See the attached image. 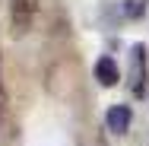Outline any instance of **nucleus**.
I'll list each match as a JSON object with an SVG mask.
<instances>
[{
    "label": "nucleus",
    "mask_w": 149,
    "mask_h": 146,
    "mask_svg": "<svg viewBox=\"0 0 149 146\" xmlns=\"http://www.w3.org/2000/svg\"><path fill=\"white\" fill-rule=\"evenodd\" d=\"M130 121H133V111H130V105H111V108L105 111V127H108L114 137L127 133Z\"/></svg>",
    "instance_id": "nucleus-2"
},
{
    "label": "nucleus",
    "mask_w": 149,
    "mask_h": 146,
    "mask_svg": "<svg viewBox=\"0 0 149 146\" xmlns=\"http://www.w3.org/2000/svg\"><path fill=\"white\" fill-rule=\"evenodd\" d=\"M32 19H35V3L32 0H13V32L26 35L32 29Z\"/></svg>",
    "instance_id": "nucleus-3"
},
{
    "label": "nucleus",
    "mask_w": 149,
    "mask_h": 146,
    "mask_svg": "<svg viewBox=\"0 0 149 146\" xmlns=\"http://www.w3.org/2000/svg\"><path fill=\"white\" fill-rule=\"evenodd\" d=\"M127 86L133 92V98H146L149 92V70H146V45H133L130 48V70H127Z\"/></svg>",
    "instance_id": "nucleus-1"
},
{
    "label": "nucleus",
    "mask_w": 149,
    "mask_h": 146,
    "mask_svg": "<svg viewBox=\"0 0 149 146\" xmlns=\"http://www.w3.org/2000/svg\"><path fill=\"white\" fill-rule=\"evenodd\" d=\"M149 10V0H124V16L127 19H143Z\"/></svg>",
    "instance_id": "nucleus-5"
},
{
    "label": "nucleus",
    "mask_w": 149,
    "mask_h": 146,
    "mask_svg": "<svg viewBox=\"0 0 149 146\" xmlns=\"http://www.w3.org/2000/svg\"><path fill=\"white\" fill-rule=\"evenodd\" d=\"M92 73H95V80L102 83L105 89H111V86H118V80H120V67L114 64V57H98L95 60V67H92Z\"/></svg>",
    "instance_id": "nucleus-4"
}]
</instances>
